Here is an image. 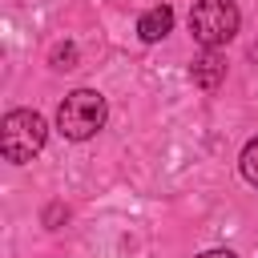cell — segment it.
<instances>
[{
  "instance_id": "5",
  "label": "cell",
  "mask_w": 258,
  "mask_h": 258,
  "mask_svg": "<svg viewBox=\"0 0 258 258\" xmlns=\"http://www.w3.org/2000/svg\"><path fill=\"white\" fill-rule=\"evenodd\" d=\"M169 28H173V8L169 4H157V8L141 12V20H137V36L145 44H157L161 36H169Z\"/></svg>"
},
{
  "instance_id": "4",
  "label": "cell",
  "mask_w": 258,
  "mask_h": 258,
  "mask_svg": "<svg viewBox=\"0 0 258 258\" xmlns=\"http://www.w3.org/2000/svg\"><path fill=\"white\" fill-rule=\"evenodd\" d=\"M189 77H194V85H198V89L214 93V89L226 81V60L218 56V48H206V52L189 64Z\"/></svg>"
},
{
  "instance_id": "1",
  "label": "cell",
  "mask_w": 258,
  "mask_h": 258,
  "mask_svg": "<svg viewBox=\"0 0 258 258\" xmlns=\"http://www.w3.org/2000/svg\"><path fill=\"white\" fill-rule=\"evenodd\" d=\"M105 117H109V105L97 89H73L56 109V129L69 141H89L105 129Z\"/></svg>"
},
{
  "instance_id": "6",
  "label": "cell",
  "mask_w": 258,
  "mask_h": 258,
  "mask_svg": "<svg viewBox=\"0 0 258 258\" xmlns=\"http://www.w3.org/2000/svg\"><path fill=\"white\" fill-rule=\"evenodd\" d=\"M238 165H242V177L258 189V137H250V141H246V149H242Z\"/></svg>"
},
{
  "instance_id": "2",
  "label": "cell",
  "mask_w": 258,
  "mask_h": 258,
  "mask_svg": "<svg viewBox=\"0 0 258 258\" xmlns=\"http://www.w3.org/2000/svg\"><path fill=\"white\" fill-rule=\"evenodd\" d=\"M48 141V121L36 113V109H12L4 121H0V149L12 165H24L32 161Z\"/></svg>"
},
{
  "instance_id": "7",
  "label": "cell",
  "mask_w": 258,
  "mask_h": 258,
  "mask_svg": "<svg viewBox=\"0 0 258 258\" xmlns=\"http://www.w3.org/2000/svg\"><path fill=\"white\" fill-rule=\"evenodd\" d=\"M52 64L56 69H77V44H56L52 48Z\"/></svg>"
},
{
  "instance_id": "3",
  "label": "cell",
  "mask_w": 258,
  "mask_h": 258,
  "mask_svg": "<svg viewBox=\"0 0 258 258\" xmlns=\"http://www.w3.org/2000/svg\"><path fill=\"white\" fill-rule=\"evenodd\" d=\"M242 16L234 0H198L189 8V32L202 48H222L226 40H234Z\"/></svg>"
},
{
  "instance_id": "8",
  "label": "cell",
  "mask_w": 258,
  "mask_h": 258,
  "mask_svg": "<svg viewBox=\"0 0 258 258\" xmlns=\"http://www.w3.org/2000/svg\"><path fill=\"white\" fill-rule=\"evenodd\" d=\"M198 258H238L234 250H206V254H198Z\"/></svg>"
}]
</instances>
